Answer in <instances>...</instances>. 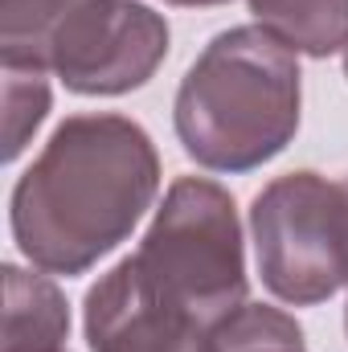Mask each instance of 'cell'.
<instances>
[{"mask_svg":"<svg viewBox=\"0 0 348 352\" xmlns=\"http://www.w3.org/2000/svg\"><path fill=\"white\" fill-rule=\"evenodd\" d=\"M156 192L160 156L135 119L70 115L12 188V242L45 274H83L131 238Z\"/></svg>","mask_w":348,"mask_h":352,"instance_id":"obj_1","label":"cell"},{"mask_svg":"<svg viewBox=\"0 0 348 352\" xmlns=\"http://www.w3.org/2000/svg\"><path fill=\"white\" fill-rule=\"evenodd\" d=\"M184 152L209 173H254L299 131V58L262 25L217 33L173 107Z\"/></svg>","mask_w":348,"mask_h":352,"instance_id":"obj_2","label":"cell"},{"mask_svg":"<svg viewBox=\"0 0 348 352\" xmlns=\"http://www.w3.org/2000/svg\"><path fill=\"white\" fill-rule=\"evenodd\" d=\"M0 58L90 98L140 90L168 58V21L140 0H0Z\"/></svg>","mask_w":348,"mask_h":352,"instance_id":"obj_3","label":"cell"},{"mask_svg":"<svg viewBox=\"0 0 348 352\" xmlns=\"http://www.w3.org/2000/svg\"><path fill=\"white\" fill-rule=\"evenodd\" d=\"M135 258L164 295L209 328H221L246 303L238 205L205 176H180L168 184Z\"/></svg>","mask_w":348,"mask_h":352,"instance_id":"obj_4","label":"cell"},{"mask_svg":"<svg viewBox=\"0 0 348 352\" xmlns=\"http://www.w3.org/2000/svg\"><path fill=\"white\" fill-rule=\"evenodd\" d=\"M250 234L259 274L279 303L316 307L348 283V205L328 176L270 180L250 205Z\"/></svg>","mask_w":348,"mask_h":352,"instance_id":"obj_5","label":"cell"},{"mask_svg":"<svg viewBox=\"0 0 348 352\" xmlns=\"http://www.w3.org/2000/svg\"><path fill=\"white\" fill-rule=\"evenodd\" d=\"M83 328L90 352H217V328L164 295L135 254L87 291Z\"/></svg>","mask_w":348,"mask_h":352,"instance_id":"obj_6","label":"cell"},{"mask_svg":"<svg viewBox=\"0 0 348 352\" xmlns=\"http://www.w3.org/2000/svg\"><path fill=\"white\" fill-rule=\"evenodd\" d=\"M70 336L66 295L50 274L4 266V340L0 352H62Z\"/></svg>","mask_w":348,"mask_h":352,"instance_id":"obj_7","label":"cell"},{"mask_svg":"<svg viewBox=\"0 0 348 352\" xmlns=\"http://www.w3.org/2000/svg\"><path fill=\"white\" fill-rule=\"evenodd\" d=\"M250 12L295 54L332 58L348 45V0H250Z\"/></svg>","mask_w":348,"mask_h":352,"instance_id":"obj_8","label":"cell"},{"mask_svg":"<svg viewBox=\"0 0 348 352\" xmlns=\"http://www.w3.org/2000/svg\"><path fill=\"white\" fill-rule=\"evenodd\" d=\"M50 115V70L4 62V160L12 164Z\"/></svg>","mask_w":348,"mask_h":352,"instance_id":"obj_9","label":"cell"},{"mask_svg":"<svg viewBox=\"0 0 348 352\" xmlns=\"http://www.w3.org/2000/svg\"><path fill=\"white\" fill-rule=\"evenodd\" d=\"M217 352H307L303 328L266 303H242L221 328H217Z\"/></svg>","mask_w":348,"mask_h":352,"instance_id":"obj_10","label":"cell"},{"mask_svg":"<svg viewBox=\"0 0 348 352\" xmlns=\"http://www.w3.org/2000/svg\"><path fill=\"white\" fill-rule=\"evenodd\" d=\"M164 4H180V8H213V4H230V0H164Z\"/></svg>","mask_w":348,"mask_h":352,"instance_id":"obj_11","label":"cell"},{"mask_svg":"<svg viewBox=\"0 0 348 352\" xmlns=\"http://www.w3.org/2000/svg\"><path fill=\"white\" fill-rule=\"evenodd\" d=\"M340 188H345V205H348V176H345V180H340Z\"/></svg>","mask_w":348,"mask_h":352,"instance_id":"obj_12","label":"cell"},{"mask_svg":"<svg viewBox=\"0 0 348 352\" xmlns=\"http://www.w3.org/2000/svg\"><path fill=\"white\" fill-rule=\"evenodd\" d=\"M345 78H348V45H345Z\"/></svg>","mask_w":348,"mask_h":352,"instance_id":"obj_13","label":"cell"},{"mask_svg":"<svg viewBox=\"0 0 348 352\" xmlns=\"http://www.w3.org/2000/svg\"><path fill=\"white\" fill-rule=\"evenodd\" d=\"M345 328H348V307H345Z\"/></svg>","mask_w":348,"mask_h":352,"instance_id":"obj_14","label":"cell"}]
</instances>
